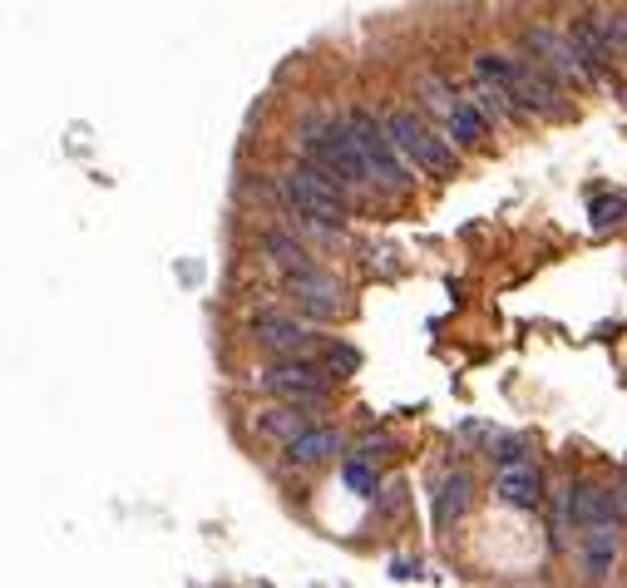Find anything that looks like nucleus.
I'll return each instance as SVG.
<instances>
[{
	"label": "nucleus",
	"mask_w": 627,
	"mask_h": 588,
	"mask_svg": "<svg viewBox=\"0 0 627 588\" xmlns=\"http://www.w3.org/2000/svg\"><path fill=\"white\" fill-rule=\"evenodd\" d=\"M282 193H287V203L297 208V218H307V223L326 228V233H341L346 218H351V208H346V188H336V178L321 173L316 164L292 168V173L282 178Z\"/></svg>",
	"instance_id": "obj_1"
},
{
	"label": "nucleus",
	"mask_w": 627,
	"mask_h": 588,
	"mask_svg": "<svg viewBox=\"0 0 627 588\" xmlns=\"http://www.w3.org/2000/svg\"><path fill=\"white\" fill-rule=\"evenodd\" d=\"M302 154H307V164H316L321 173H331L341 188H366V183H376L366 154H361V144H356V134H351V124L312 129V134L302 139Z\"/></svg>",
	"instance_id": "obj_2"
},
{
	"label": "nucleus",
	"mask_w": 627,
	"mask_h": 588,
	"mask_svg": "<svg viewBox=\"0 0 627 588\" xmlns=\"http://www.w3.org/2000/svg\"><path fill=\"white\" fill-rule=\"evenodd\" d=\"M346 124H351V134H356V144H361V154H366V164H371V178H376V188H410V164H405V154L395 149L391 129L386 124H376L366 109H351L346 114Z\"/></svg>",
	"instance_id": "obj_3"
},
{
	"label": "nucleus",
	"mask_w": 627,
	"mask_h": 588,
	"mask_svg": "<svg viewBox=\"0 0 627 588\" xmlns=\"http://www.w3.org/2000/svg\"><path fill=\"white\" fill-rule=\"evenodd\" d=\"M386 129H391L395 149L405 154V164L420 168V173H435V178H450L455 168H460V159H455V149L445 144V139H435L410 109H395L391 119H386Z\"/></svg>",
	"instance_id": "obj_4"
},
{
	"label": "nucleus",
	"mask_w": 627,
	"mask_h": 588,
	"mask_svg": "<svg viewBox=\"0 0 627 588\" xmlns=\"http://www.w3.org/2000/svg\"><path fill=\"white\" fill-rule=\"evenodd\" d=\"M257 386L262 391H272V396H282V401H292V406H302V411H312L326 401V391H331V376L312 366L307 356H282L277 366H267L262 376H257Z\"/></svg>",
	"instance_id": "obj_5"
},
{
	"label": "nucleus",
	"mask_w": 627,
	"mask_h": 588,
	"mask_svg": "<svg viewBox=\"0 0 627 588\" xmlns=\"http://www.w3.org/2000/svg\"><path fill=\"white\" fill-rule=\"evenodd\" d=\"M524 50L549 70V75H558V80H568V84H593L598 80V65L578 50V40L573 35H558V30H529L524 35Z\"/></svg>",
	"instance_id": "obj_6"
},
{
	"label": "nucleus",
	"mask_w": 627,
	"mask_h": 588,
	"mask_svg": "<svg viewBox=\"0 0 627 588\" xmlns=\"http://www.w3.org/2000/svg\"><path fill=\"white\" fill-rule=\"evenodd\" d=\"M509 94L519 99V109H529V114H539V119H563V114H568V99L558 94V84L549 80V70H544L539 60H514Z\"/></svg>",
	"instance_id": "obj_7"
},
{
	"label": "nucleus",
	"mask_w": 627,
	"mask_h": 588,
	"mask_svg": "<svg viewBox=\"0 0 627 588\" xmlns=\"http://www.w3.org/2000/svg\"><path fill=\"white\" fill-rule=\"evenodd\" d=\"M287 287H292V297H297V307H302L307 317H341V312H346L341 282H331L326 272H316L312 262L297 267V272H287Z\"/></svg>",
	"instance_id": "obj_8"
},
{
	"label": "nucleus",
	"mask_w": 627,
	"mask_h": 588,
	"mask_svg": "<svg viewBox=\"0 0 627 588\" xmlns=\"http://www.w3.org/2000/svg\"><path fill=\"white\" fill-rule=\"evenodd\" d=\"M252 341H262L267 351H277V356H307L316 346V332L307 322H292V317H277V312H262V317H252Z\"/></svg>",
	"instance_id": "obj_9"
},
{
	"label": "nucleus",
	"mask_w": 627,
	"mask_h": 588,
	"mask_svg": "<svg viewBox=\"0 0 627 588\" xmlns=\"http://www.w3.org/2000/svg\"><path fill=\"white\" fill-rule=\"evenodd\" d=\"M563 514H568L573 524L593 529V524H613L618 514H627V500H623V490L608 495V490H593V485H568Z\"/></svg>",
	"instance_id": "obj_10"
},
{
	"label": "nucleus",
	"mask_w": 627,
	"mask_h": 588,
	"mask_svg": "<svg viewBox=\"0 0 627 588\" xmlns=\"http://www.w3.org/2000/svg\"><path fill=\"white\" fill-rule=\"evenodd\" d=\"M494 495L509 504V509H539V500H544V475H539L529 460H504L499 475H494Z\"/></svg>",
	"instance_id": "obj_11"
},
{
	"label": "nucleus",
	"mask_w": 627,
	"mask_h": 588,
	"mask_svg": "<svg viewBox=\"0 0 627 588\" xmlns=\"http://www.w3.org/2000/svg\"><path fill=\"white\" fill-rule=\"evenodd\" d=\"M618 564V524H593L583 534V569L588 579H608Z\"/></svg>",
	"instance_id": "obj_12"
},
{
	"label": "nucleus",
	"mask_w": 627,
	"mask_h": 588,
	"mask_svg": "<svg viewBox=\"0 0 627 588\" xmlns=\"http://www.w3.org/2000/svg\"><path fill=\"white\" fill-rule=\"evenodd\" d=\"M336 450H341V435H336V430H312V425H307L297 440H287V460H292V465H321V460L336 455Z\"/></svg>",
	"instance_id": "obj_13"
},
{
	"label": "nucleus",
	"mask_w": 627,
	"mask_h": 588,
	"mask_svg": "<svg viewBox=\"0 0 627 588\" xmlns=\"http://www.w3.org/2000/svg\"><path fill=\"white\" fill-rule=\"evenodd\" d=\"M465 509H470V475L455 470V475H445L440 490H435V524H455Z\"/></svg>",
	"instance_id": "obj_14"
},
{
	"label": "nucleus",
	"mask_w": 627,
	"mask_h": 588,
	"mask_svg": "<svg viewBox=\"0 0 627 588\" xmlns=\"http://www.w3.org/2000/svg\"><path fill=\"white\" fill-rule=\"evenodd\" d=\"M297 411H302V406H292V401L277 406V411H262V416H257V430L272 435V440H297V435L307 430V420L297 416Z\"/></svg>",
	"instance_id": "obj_15"
},
{
	"label": "nucleus",
	"mask_w": 627,
	"mask_h": 588,
	"mask_svg": "<svg viewBox=\"0 0 627 588\" xmlns=\"http://www.w3.org/2000/svg\"><path fill=\"white\" fill-rule=\"evenodd\" d=\"M484 119H489V114H484L479 104L460 99V104H455V114L445 119V129H450L460 144H479V139H484Z\"/></svg>",
	"instance_id": "obj_16"
},
{
	"label": "nucleus",
	"mask_w": 627,
	"mask_h": 588,
	"mask_svg": "<svg viewBox=\"0 0 627 588\" xmlns=\"http://www.w3.org/2000/svg\"><path fill=\"white\" fill-rule=\"evenodd\" d=\"M415 89H420V99H425V104H430L440 119H450V114H455V104H460V94H455L445 80H435V75H420V80H415Z\"/></svg>",
	"instance_id": "obj_17"
},
{
	"label": "nucleus",
	"mask_w": 627,
	"mask_h": 588,
	"mask_svg": "<svg viewBox=\"0 0 627 588\" xmlns=\"http://www.w3.org/2000/svg\"><path fill=\"white\" fill-rule=\"evenodd\" d=\"M262 248H267V257H272L282 272H297V267H307V252L297 248L287 233H267V238H262Z\"/></svg>",
	"instance_id": "obj_18"
},
{
	"label": "nucleus",
	"mask_w": 627,
	"mask_h": 588,
	"mask_svg": "<svg viewBox=\"0 0 627 588\" xmlns=\"http://www.w3.org/2000/svg\"><path fill=\"white\" fill-rule=\"evenodd\" d=\"M494 455H499V465H504V460H519V455H529V440H524V435H499V430H494V435H489V460H494Z\"/></svg>",
	"instance_id": "obj_19"
},
{
	"label": "nucleus",
	"mask_w": 627,
	"mask_h": 588,
	"mask_svg": "<svg viewBox=\"0 0 627 588\" xmlns=\"http://www.w3.org/2000/svg\"><path fill=\"white\" fill-rule=\"evenodd\" d=\"M346 485H351V490H356V495H376V470H371V465H366V455H361V460H351V465H346Z\"/></svg>",
	"instance_id": "obj_20"
},
{
	"label": "nucleus",
	"mask_w": 627,
	"mask_h": 588,
	"mask_svg": "<svg viewBox=\"0 0 627 588\" xmlns=\"http://www.w3.org/2000/svg\"><path fill=\"white\" fill-rule=\"evenodd\" d=\"M627 218V198H598L593 203V228H608V223H623Z\"/></svg>",
	"instance_id": "obj_21"
},
{
	"label": "nucleus",
	"mask_w": 627,
	"mask_h": 588,
	"mask_svg": "<svg viewBox=\"0 0 627 588\" xmlns=\"http://www.w3.org/2000/svg\"><path fill=\"white\" fill-rule=\"evenodd\" d=\"M361 366V356L351 351V346H331V356H326V371H336V376H351Z\"/></svg>",
	"instance_id": "obj_22"
},
{
	"label": "nucleus",
	"mask_w": 627,
	"mask_h": 588,
	"mask_svg": "<svg viewBox=\"0 0 627 588\" xmlns=\"http://www.w3.org/2000/svg\"><path fill=\"white\" fill-rule=\"evenodd\" d=\"M376 450H391V440H386V435H366V440L356 445V455H366V460H371Z\"/></svg>",
	"instance_id": "obj_23"
},
{
	"label": "nucleus",
	"mask_w": 627,
	"mask_h": 588,
	"mask_svg": "<svg viewBox=\"0 0 627 588\" xmlns=\"http://www.w3.org/2000/svg\"><path fill=\"white\" fill-rule=\"evenodd\" d=\"M618 490H623V500H627V480H623V485H618Z\"/></svg>",
	"instance_id": "obj_24"
}]
</instances>
